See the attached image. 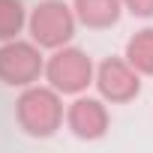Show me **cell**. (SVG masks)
Returning <instances> with one entry per match:
<instances>
[{"label":"cell","instance_id":"1","mask_svg":"<svg viewBox=\"0 0 153 153\" xmlns=\"http://www.w3.org/2000/svg\"><path fill=\"white\" fill-rule=\"evenodd\" d=\"M63 93H57L51 84L48 87H39V84H30L24 87V93L18 96L15 102V117H18V126L33 135V138H51L60 126H63Z\"/></svg>","mask_w":153,"mask_h":153},{"label":"cell","instance_id":"2","mask_svg":"<svg viewBox=\"0 0 153 153\" xmlns=\"http://www.w3.org/2000/svg\"><path fill=\"white\" fill-rule=\"evenodd\" d=\"M96 78V69L93 60L81 51V48H54V54L45 60V81L57 90V93H69V96H78L84 93Z\"/></svg>","mask_w":153,"mask_h":153},{"label":"cell","instance_id":"3","mask_svg":"<svg viewBox=\"0 0 153 153\" xmlns=\"http://www.w3.org/2000/svg\"><path fill=\"white\" fill-rule=\"evenodd\" d=\"M75 9L66 6L63 0H42V3L27 15V30H30V39L39 45V48H63L72 42L75 36Z\"/></svg>","mask_w":153,"mask_h":153},{"label":"cell","instance_id":"4","mask_svg":"<svg viewBox=\"0 0 153 153\" xmlns=\"http://www.w3.org/2000/svg\"><path fill=\"white\" fill-rule=\"evenodd\" d=\"M45 75V57L36 42L9 39L0 45V81L9 87H30Z\"/></svg>","mask_w":153,"mask_h":153},{"label":"cell","instance_id":"5","mask_svg":"<svg viewBox=\"0 0 153 153\" xmlns=\"http://www.w3.org/2000/svg\"><path fill=\"white\" fill-rule=\"evenodd\" d=\"M93 84L105 102H129L141 93V72L126 57H108L99 63Z\"/></svg>","mask_w":153,"mask_h":153},{"label":"cell","instance_id":"6","mask_svg":"<svg viewBox=\"0 0 153 153\" xmlns=\"http://www.w3.org/2000/svg\"><path fill=\"white\" fill-rule=\"evenodd\" d=\"M108 123H111V117H108V108H105L102 99L78 96L66 108V126L81 141H99L108 132Z\"/></svg>","mask_w":153,"mask_h":153},{"label":"cell","instance_id":"7","mask_svg":"<svg viewBox=\"0 0 153 153\" xmlns=\"http://www.w3.org/2000/svg\"><path fill=\"white\" fill-rule=\"evenodd\" d=\"M75 18L90 30H105L120 21L123 0H72Z\"/></svg>","mask_w":153,"mask_h":153},{"label":"cell","instance_id":"8","mask_svg":"<svg viewBox=\"0 0 153 153\" xmlns=\"http://www.w3.org/2000/svg\"><path fill=\"white\" fill-rule=\"evenodd\" d=\"M123 57H126L141 75H153V27H144V30H138L135 36H129Z\"/></svg>","mask_w":153,"mask_h":153},{"label":"cell","instance_id":"9","mask_svg":"<svg viewBox=\"0 0 153 153\" xmlns=\"http://www.w3.org/2000/svg\"><path fill=\"white\" fill-rule=\"evenodd\" d=\"M27 24V12L21 0H0V42H9Z\"/></svg>","mask_w":153,"mask_h":153},{"label":"cell","instance_id":"10","mask_svg":"<svg viewBox=\"0 0 153 153\" xmlns=\"http://www.w3.org/2000/svg\"><path fill=\"white\" fill-rule=\"evenodd\" d=\"M123 9H129L135 18H153V0H123Z\"/></svg>","mask_w":153,"mask_h":153}]
</instances>
